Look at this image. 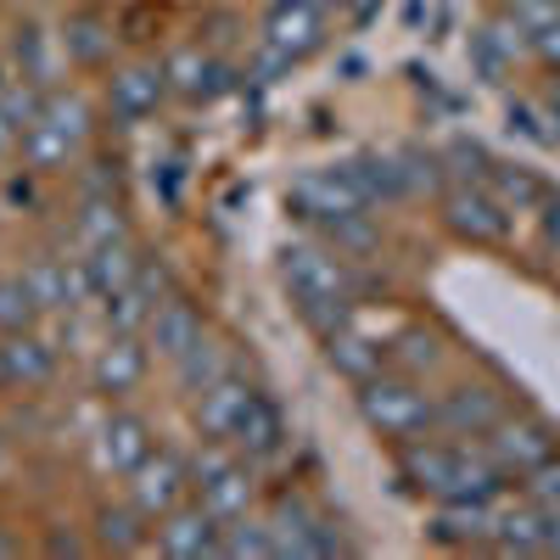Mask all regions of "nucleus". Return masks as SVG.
Instances as JSON below:
<instances>
[{
  "label": "nucleus",
  "mask_w": 560,
  "mask_h": 560,
  "mask_svg": "<svg viewBox=\"0 0 560 560\" xmlns=\"http://www.w3.org/2000/svg\"><path fill=\"white\" fill-rule=\"evenodd\" d=\"M258 39L275 45V51H287L303 68L308 57H319L325 45H331V18H325L319 0H308V7H264L258 12Z\"/></svg>",
  "instance_id": "4be33fe9"
},
{
  "label": "nucleus",
  "mask_w": 560,
  "mask_h": 560,
  "mask_svg": "<svg viewBox=\"0 0 560 560\" xmlns=\"http://www.w3.org/2000/svg\"><path fill=\"white\" fill-rule=\"evenodd\" d=\"M96 129H102V107L84 84H51L39 102V118L23 129V147H18V163L45 174V179H68L73 163L96 147Z\"/></svg>",
  "instance_id": "7ed1b4c3"
},
{
  "label": "nucleus",
  "mask_w": 560,
  "mask_h": 560,
  "mask_svg": "<svg viewBox=\"0 0 560 560\" xmlns=\"http://www.w3.org/2000/svg\"><path fill=\"white\" fill-rule=\"evenodd\" d=\"M319 359H325V370H337L348 387L382 376V370L393 364V359H387V337H370L364 325H359V314H353L348 325H337V331L319 337Z\"/></svg>",
  "instance_id": "b1692460"
},
{
  "label": "nucleus",
  "mask_w": 560,
  "mask_h": 560,
  "mask_svg": "<svg viewBox=\"0 0 560 560\" xmlns=\"http://www.w3.org/2000/svg\"><path fill=\"white\" fill-rule=\"evenodd\" d=\"M393 465H398V482L427 504H493V499H504L510 488H516L488 459L482 443L448 438V432H427L415 443H398Z\"/></svg>",
  "instance_id": "f257e3e1"
},
{
  "label": "nucleus",
  "mask_w": 560,
  "mask_h": 560,
  "mask_svg": "<svg viewBox=\"0 0 560 560\" xmlns=\"http://www.w3.org/2000/svg\"><path fill=\"white\" fill-rule=\"evenodd\" d=\"M12 465H18V427H12L7 415H0V477H7Z\"/></svg>",
  "instance_id": "de8ad7c7"
},
{
  "label": "nucleus",
  "mask_w": 560,
  "mask_h": 560,
  "mask_svg": "<svg viewBox=\"0 0 560 560\" xmlns=\"http://www.w3.org/2000/svg\"><path fill=\"white\" fill-rule=\"evenodd\" d=\"M219 555H224V560H275V533H269V522H264V510L224 522Z\"/></svg>",
  "instance_id": "c9c22d12"
},
{
  "label": "nucleus",
  "mask_w": 560,
  "mask_h": 560,
  "mask_svg": "<svg viewBox=\"0 0 560 560\" xmlns=\"http://www.w3.org/2000/svg\"><path fill=\"white\" fill-rule=\"evenodd\" d=\"M57 45H62L68 73H107L118 62V45H124L118 39V12L79 0V7H68L57 18Z\"/></svg>",
  "instance_id": "2eb2a0df"
},
{
  "label": "nucleus",
  "mask_w": 560,
  "mask_h": 560,
  "mask_svg": "<svg viewBox=\"0 0 560 560\" xmlns=\"http://www.w3.org/2000/svg\"><path fill=\"white\" fill-rule=\"evenodd\" d=\"M292 57L287 51H275V45H264V39H253L247 45V79L253 84H280V79H292Z\"/></svg>",
  "instance_id": "a19ab883"
},
{
  "label": "nucleus",
  "mask_w": 560,
  "mask_h": 560,
  "mask_svg": "<svg viewBox=\"0 0 560 560\" xmlns=\"http://www.w3.org/2000/svg\"><path fill=\"white\" fill-rule=\"evenodd\" d=\"M84 527H90V544L96 555H152V516L140 510L129 493H107L84 510Z\"/></svg>",
  "instance_id": "aec40b11"
},
{
  "label": "nucleus",
  "mask_w": 560,
  "mask_h": 560,
  "mask_svg": "<svg viewBox=\"0 0 560 560\" xmlns=\"http://www.w3.org/2000/svg\"><path fill=\"white\" fill-rule=\"evenodd\" d=\"M499 504V499H493ZM493 504H432L427 544L438 549H488L493 544Z\"/></svg>",
  "instance_id": "c85d7f7f"
},
{
  "label": "nucleus",
  "mask_w": 560,
  "mask_h": 560,
  "mask_svg": "<svg viewBox=\"0 0 560 560\" xmlns=\"http://www.w3.org/2000/svg\"><path fill=\"white\" fill-rule=\"evenodd\" d=\"M533 224H538V258L560 275V185L549 191V202L533 213Z\"/></svg>",
  "instance_id": "37998d69"
},
{
  "label": "nucleus",
  "mask_w": 560,
  "mask_h": 560,
  "mask_svg": "<svg viewBox=\"0 0 560 560\" xmlns=\"http://www.w3.org/2000/svg\"><path fill=\"white\" fill-rule=\"evenodd\" d=\"M230 443H236L253 465H264V471H269V465L292 448V427H287V415H280V404H275L264 387H258V393H253V404L242 409V420H236V432H230Z\"/></svg>",
  "instance_id": "bb28decb"
},
{
  "label": "nucleus",
  "mask_w": 560,
  "mask_h": 560,
  "mask_svg": "<svg viewBox=\"0 0 560 560\" xmlns=\"http://www.w3.org/2000/svg\"><path fill=\"white\" fill-rule=\"evenodd\" d=\"M152 348H147V337L140 331H129V337H113V331H102V342L90 348V359H84V387H90V398H102V404H135L140 393H147V382H152Z\"/></svg>",
  "instance_id": "9b49d317"
},
{
  "label": "nucleus",
  "mask_w": 560,
  "mask_h": 560,
  "mask_svg": "<svg viewBox=\"0 0 560 560\" xmlns=\"http://www.w3.org/2000/svg\"><path fill=\"white\" fill-rule=\"evenodd\" d=\"M319 7H325V18L342 23V28H364L370 18H376L382 0H319Z\"/></svg>",
  "instance_id": "c03bdc74"
},
{
  "label": "nucleus",
  "mask_w": 560,
  "mask_h": 560,
  "mask_svg": "<svg viewBox=\"0 0 560 560\" xmlns=\"http://www.w3.org/2000/svg\"><path fill=\"white\" fill-rule=\"evenodd\" d=\"M213 331V319H208V303L197 298V292H185V287H174L158 308H152V319H147V348H152V359L158 364H174V359H185L202 337Z\"/></svg>",
  "instance_id": "a211bd4d"
},
{
  "label": "nucleus",
  "mask_w": 560,
  "mask_h": 560,
  "mask_svg": "<svg viewBox=\"0 0 560 560\" xmlns=\"http://www.w3.org/2000/svg\"><path fill=\"white\" fill-rule=\"evenodd\" d=\"M499 18L516 28V34L527 39V51H533V39H538L549 23H560V0H499Z\"/></svg>",
  "instance_id": "4c0bfd02"
},
{
  "label": "nucleus",
  "mask_w": 560,
  "mask_h": 560,
  "mask_svg": "<svg viewBox=\"0 0 560 560\" xmlns=\"http://www.w3.org/2000/svg\"><path fill=\"white\" fill-rule=\"evenodd\" d=\"M34 549L51 555V560H62V555H73V560H79V555H96L84 516H51L45 527H34Z\"/></svg>",
  "instance_id": "e433bc0d"
},
{
  "label": "nucleus",
  "mask_w": 560,
  "mask_h": 560,
  "mask_svg": "<svg viewBox=\"0 0 560 560\" xmlns=\"http://www.w3.org/2000/svg\"><path fill=\"white\" fill-rule=\"evenodd\" d=\"M140 258H147V247H140L135 236H129V242H107V247H90V253H79V269H84L90 303H102V298L124 292L129 280H135V269H140Z\"/></svg>",
  "instance_id": "c756f323"
},
{
  "label": "nucleus",
  "mask_w": 560,
  "mask_h": 560,
  "mask_svg": "<svg viewBox=\"0 0 560 560\" xmlns=\"http://www.w3.org/2000/svg\"><path fill=\"white\" fill-rule=\"evenodd\" d=\"M253 393H258V382H247L242 370H224L213 387H202L191 404H185L191 409V432L202 443H230V432H236V420L253 404Z\"/></svg>",
  "instance_id": "5701e85b"
},
{
  "label": "nucleus",
  "mask_w": 560,
  "mask_h": 560,
  "mask_svg": "<svg viewBox=\"0 0 560 560\" xmlns=\"http://www.w3.org/2000/svg\"><path fill=\"white\" fill-rule=\"evenodd\" d=\"M465 57H471V73H477L482 84H504L510 73H516V62H527L533 51H527V39L493 12L482 28H471V39H465Z\"/></svg>",
  "instance_id": "cd10ccee"
},
{
  "label": "nucleus",
  "mask_w": 560,
  "mask_h": 560,
  "mask_svg": "<svg viewBox=\"0 0 560 560\" xmlns=\"http://www.w3.org/2000/svg\"><path fill=\"white\" fill-rule=\"evenodd\" d=\"M124 493L147 510V516L158 522V516H168L174 504H185L191 499V454H179L174 443H163L158 438V448L135 465V471L124 477Z\"/></svg>",
  "instance_id": "f3484780"
},
{
  "label": "nucleus",
  "mask_w": 560,
  "mask_h": 560,
  "mask_svg": "<svg viewBox=\"0 0 560 560\" xmlns=\"http://www.w3.org/2000/svg\"><path fill=\"white\" fill-rule=\"evenodd\" d=\"M516 488H522L527 499H538V504L549 510V516H560V454H549V459L538 465V471H527Z\"/></svg>",
  "instance_id": "79ce46f5"
},
{
  "label": "nucleus",
  "mask_w": 560,
  "mask_h": 560,
  "mask_svg": "<svg viewBox=\"0 0 560 560\" xmlns=\"http://www.w3.org/2000/svg\"><path fill=\"white\" fill-rule=\"evenodd\" d=\"M353 409L364 420V432H376L387 448L438 432V387L420 382V376H404V370H393V364L382 370V376L353 387Z\"/></svg>",
  "instance_id": "20e7f679"
},
{
  "label": "nucleus",
  "mask_w": 560,
  "mask_h": 560,
  "mask_svg": "<svg viewBox=\"0 0 560 560\" xmlns=\"http://www.w3.org/2000/svg\"><path fill=\"white\" fill-rule=\"evenodd\" d=\"M135 236V219L124 197H73L68 202V224H62V247L90 253V247H107V242H129Z\"/></svg>",
  "instance_id": "393cba45"
},
{
  "label": "nucleus",
  "mask_w": 560,
  "mask_h": 560,
  "mask_svg": "<svg viewBox=\"0 0 560 560\" xmlns=\"http://www.w3.org/2000/svg\"><path fill=\"white\" fill-rule=\"evenodd\" d=\"M510 404L516 398L488 376H448V382H438V432L477 443Z\"/></svg>",
  "instance_id": "dca6fc26"
},
{
  "label": "nucleus",
  "mask_w": 560,
  "mask_h": 560,
  "mask_svg": "<svg viewBox=\"0 0 560 560\" xmlns=\"http://www.w3.org/2000/svg\"><path fill=\"white\" fill-rule=\"evenodd\" d=\"M191 499H202L219 522H236L264 510V465H253L236 443H202L191 448Z\"/></svg>",
  "instance_id": "423d86ee"
},
{
  "label": "nucleus",
  "mask_w": 560,
  "mask_h": 560,
  "mask_svg": "<svg viewBox=\"0 0 560 560\" xmlns=\"http://www.w3.org/2000/svg\"><path fill=\"white\" fill-rule=\"evenodd\" d=\"M168 102L174 96H168L163 57H118L102 73V118L113 129H147L163 118Z\"/></svg>",
  "instance_id": "6e6552de"
},
{
  "label": "nucleus",
  "mask_w": 560,
  "mask_h": 560,
  "mask_svg": "<svg viewBox=\"0 0 560 560\" xmlns=\"http://www.w3.org/2000/svg\"><path fill=\"white\" fill-rule=\"evenodd\" d=\"M224 370H236V359H230V342L219 337V331H208L191 353H185V359H174L168 364V382H174V398L179 404H191L202 387H213L219 376H224Z\"/></svg>",
  "instance_id": "2f4dec72"
},
{
  "label": "nucleus",
  "mask_w": 560,
  "mask_h": 560,
  "mask_svg": "<svg viewBox=\"0 0 560 560\" xmlns=\"http://www.w3.org/2000/svg\"><path fill=\"white\" fill-rule=\"evenodd\" d=\"M0 51H7L12 73L39 84V90H51L62 84L68 62H62V45H57V28H45L39 18H12L7 34H0Z\"/></svg>",
  "instance_id": "412c9836"
},
{
  "label": "nucleus",
  "mask_w": 560,
  "mask_h": 560,
  "mask_svg": "<svg viewBox=\"0 0 560 560\" xmlns=\"http://www.w3.org/2000/svg\"><path fill=\"white\" fill-rule=\"evenodd\" d=\"M387 359L393 370H404V376H420V382H443V370H448V342L432 331V325H404L398 337H387Z\"/></svg>",
  "instance_id": "7c9ffc66"
},
{
  "label": "nucleus",
  "mask_w": 560,
  "mask_h": 560,
  "mask_svg": "<svg viewBox=\"0 0 560 560\" xmlns=\"http://www.w3.org/2000/svg\"><path fill=\"white\" fill-rule=\"evenodd\" d=\"M68 191L73 197H124V158L107 147H90L68 174Z\"/></svg>",
  "instance_id": "72a5a7b5"
},
{
  "label": "nucleus",
  "mask_w": 560,
  "mask_h": 560,
  "mask_svg": "<svg viewBox=\"0 0 560 560\" xmlns=\"http://www.w3.org/2000/svg\"><path fill=\"white\" fill-rule=\"evenodd\" d=\"M432 202H438V224L448 230L459 247H482V253L510 247L516 213L488 191V179H448Z\"/></svg>",
  "instance_id": "0eeeda50"
},
{
  "label": "nucleus",
  "mask_w": 560,
  "mask_h": 560,
  "mask_svg": "<svg viewBox=\"0 0 560 560\" xmlns=\"http://www.w3.org/2000/svg\"><path fill=\"white\" fill-rule=\"evenodd\" d=\"M57 376H62V348L45 325L0 337V398H39L45 387H57Z\"/></svg>",
  "instance_id": "4468645a"
},
{
  "label": "nucleus",
  "mask_w": 560,
  "mask_h": 560,
  "mask_svg": "<svg viewBox=\"0 0 560 560\" xmlns=\"http://www.w3.org/2000/svg\"><path fill=\"white\" fill-rule=\"evenodd\" d=\"M287 208H292V219H298L303 230H325V224L342 219V213L370 208V202H364V185H359V174H353V158H348V163L308 168L303 179H292Z\"/></svg>",
  "instance_id": "ddd939ff"
},
{
  "label": "nucleus",
  "mask_w": 560,
  "mask_h": 560,
  "mask_svg": "<svg viewBox=\"0 0 560 560\" xmlns=\"http://www.w3.org/2000/svg\"><path fill=\"white\" fill-rule=\"evenodd\" d=\"M242 34H247V18L242 12H202V23H197V39L213 45V51H224V57L242 45Z\"/></svg>",
  "instance_id": "ea45409f"
},
{
  "label": "nucleus",
  "mask_w": 560,
  "mask_h": 560,
  "mask_svg": "<svg viewBox=\"0 0 560 560\" xmlns=\"http://www.w3.org/2000/svg\"><path fill=\"white\" fill-rule=\"evenodd\" d=\"M533 62H538L544 73H560V23H549V28L533 39Z\"/></svg>",
  "instance_id": "a18cd8bd"
},
{
  "label": "nucleus",
  "mask_w": 560,
  "mask_h": 560,
  "mask_svg": "<svg viewBox=\"0 0 560 560\" xmlns=\"http://www.w3.org/2000/svg\"><path fill=\"white\" fill-rule=\"evenodd\" d=\"M488 191H493L510 213H516V219H533V213L549 202L555 185H549L533 163H499V158H493V168H488Z\"/></svg>",
  "instance_id": "473e14b6"
},
{
  "label": "nucleus",
  "mask_w": 560,
  "mask_h": 560,
  "mask_svg": "<svg viewBox=\"0 0 560 560\" xmlns=\"http://www.w3.org/2000/svg\"><path fill=\"white\" fill-rule=\"evenodd\" d=\"M18 84V73H12V62H7V51H0V96H7V90Z\"/></svg>",
  "instance_id": "09e8293b"
},
{
  "label": "nucleus",
  "mask_w": 560,
  "mask_h": 560,
  "mask_svg": "<svg viewBox=\"0 0 560 560\" xmlns=\"http://www.w3.org/2000/svg\"><path fill=\"white\" fill-rule=\"evenodd\" d=\"M28 549V533L18 522H0V560H18Z\"/></svg>",
  "instance_id": "49530a36"
},
{
  "label": "nucleus",
  "mask_w": 560,
  "mask_h": 560,
  "mask_svg": "<svg viewBox=\"0 0 560 560\" xmlns=\"http://www.w3.org/2000/svg\"><path fill=\"white\" fill-rule=\"evenodd\" d=\"M549 527H555V516L538 504V499H527V493H504L499 504H493V555H549Z\"/></svg>",
  "instance_id": "a878e982"
},
{
  "label": "nucleus",
  "mask_w": 560,
  "mask_h": 560,
  "mask_svg": "<svg viewBox=\"0 0 560 560\" xmlns=\"http://www.w3.org/2000/svg\"><path fill=\"white\" fill-rule=\"evenodd\" d=\"M84 448H90V471L102 482H124L135 465L158 448V427L135 404H107V415L90 427Z\"/></svg>",
  "instance_id": "f8f14e48"
},
{
  "label": "nucleus",
  "mask_w": 560,
  "mask_h": 560,
  "mask_svg": "<svg viewBox=\"0 0 560 560\" xmlns=\"http://www.w3.org/2000/svg\"><path fill=\"white\" fill-rule=\"evenodd\" d=\"M163 73H168V96L179 107H213V102H224L230 90L242 84L236 57L213 51V45H202V39L168 45V51H163Z\"/></svg>",
  "instance_id": "9d476101"
},
{
  "label": "nucleus",
  "mask_w": 560,
  "mask_h": 560,
  "mask_svg": "<svg viewBox=\"0 0 560 560\" xmlns=\"http://www.w3.org/2000/svg\"><path fill=\"white\" fill-rule=\"evenodd\" d=\"M34 325H45V308L28 292L23 269H0V337L7 331H34Z\"/></svg>",
  "instance_id": "f704fd0d"
},
{
  "label": "nucleus",
  "mask_w": 560,
  "mask_h": 560,
  "mask_svg": "<svg viewBox=\"0 0 560 560\" xmlns=\"http://www.w3.org/2000/svg\"><path fill=\"white\" fill-rule=\"evenodd\" d=\"M219 544H224V522L202 499L174 504L168 516H158V527H152V555H168V560H213Z\"/></svg>",
  "instance_id": "6ab92c4d"
},
{
  "label": "nucleus",
  "mask_w": 560,
  "mask_h": 560,
  "mask_svg": "<svg viewBox=\"0 0 560 560\" xmlns=\"http://www.w3.org/2000/svg\"><path fill=\"white\" fill-rule=\"evenodd\" d=\"M443 168H448V179H488L493 152L482 147V140H471V135H454L443 147Z\"/></svg>",
  "instance_id": "58836bf2"
},
{
  "label": "nucleus",
  "mask_w": 560,
  "mask_h": 560,
  "mask_svg": "<svg viewBox=\"0 0 560 560\" xmlns=\"http://www.w3.org/2000/svg\"><path fill=\"white\" fill-rule=\"evenodd\" d=\"M264 522L275 533V560H337V555L359 549L348 538V527L331 516V510H319L303 488L264 493Z\"/></svg>",
  "instance_id": "39448f33"
},
{
  "label": "nucleus",
  "mask_w": 560,
  "mask_h": 560,
  "mask_svg": "<svg viewBox=\"0 0 560 560\" xmlns=\"http://www.w3.org/2000/svg\"><path fill=\"white\" fill-rule=\"evenodd\" d=\"M264 7H308V0H258V12Z\"/></svg>",
  "instance_id": "8fccbe9b"
},
{
  "label": "nucleus",
  "mask_w": 560,
  "mask_h": 560,
  "mask_svg": "<svg viewBox=\"0 0 560 560\" xmlns=\"http://www.w3.org/2000/svg\"><path fill=\"white\" fill-rule=\"evenodd\" d=\"M549 555H560V516H555V527H549Z\"/></svg>",
  "instance_id": "3c124183"
},
{
  "label": "nucleus",
  "mask_w": 560,
  "mask_h": 560,
  "mask_svg": "<svg viewBox=\"0 0 560 560\" xmlns=\"http://www.w3.org/2000/svg\"><path fill=\"white\" fill-rule=\"evenodd\" d=\"M477 443L488 448V459L499 465L510 482H522L527 471H538L549 454H560V427L544 420L538 409H527V404H510Z\"/></svg>",
  "instance_id": "1a4fd4ad"
},
{
  "label": "nucleus",
  "mask_w": 560,
  "mask_h": 560,
  "mask_svg": "<svg viewBox=\"0 0 560 560\" xmlns=\"http://www.w3.org/2000/svg\"><path fill=\"white\" fill-rule=\"evenodd\" d=\"M275 269H280V287H287L298 319L308 325L314 337L348 325L359 314V303H364V269L353 258H342L325 236H314V230L280 242Z\"/></svg>",
  "instance_id": "f03ea898"
}]
</instances>
